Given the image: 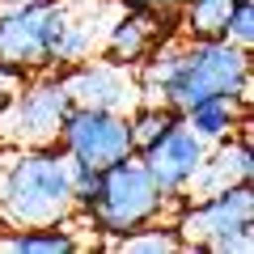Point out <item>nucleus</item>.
Wrapping results in <instances>:
<instances>
[{
    "instance_id": "1",
    "label": "nucleus",
    "mask_w": 254,
    "mask_h": 254,
    "mask_svg": "<svg viewBox=\"0 0 254 254\" xmlns=\"http://www.w3.org/2000/svg\"><path fill=\"white\" fill-rule=\"evenodd\" d=\"M140 102L187 110L203 98H237L250 106V51L229 38H165L136 64Z\"/></svg>"
},
{
    "instance_id": "2",
    "label": "nucleus",
    "mask_w": 254,
    "mask_h": 254,
    "mask_svg": "<svg viewBox=\"0 0 254 254\" xmlns=\"http://www.w3.org/2000/svg\"><path fill=\"white\" fill-rule=\"evenodd\" d=\"M72 216L76 195L60 144H0V220L4 225H68Z\"/></svg>"
},
{
    "instance_id": "3",
    "label": "nucleus",
    "mask_w": 254,
    "mask_h": 254,
    "mask_svg": "<svg viewBox=\"0 0 254 254\" xmlns=\"http://www.w3.org/2000/svg\"><path fill=\"white\" fill-rule=\"evenodd\" d=\"M170 203L174 199L153 182L148 165L131 153V157H119L115 165L102 170L98 195H93V203L81 216L89 220L93 233L119 242V237H127V233H136V229L153 225V220H161Z\"/></svg>"
},
{
    "instance_id": "4",
    "label": "nucleus",
    "mask_w": 254,
    "mask_h": 254,
    "mask_svg": "<svg viewBox=\"0 0 254 254\" xmlns=\"http://www.w3.org/2000/svg\"><path fill=\"white\" fill-rule=\"evenodd\" d=\"M187 250L208 254H250L254 250V187L233 182L203 199H187L174 220Z\"/></svg>"
},
{
    "instance_id": "5",
    "label": "nucleus",
    "mask_w": 254,
    "mask_h": 254,
    "mask_svg": "<svg viewBox=\"0 0 254 254\" xmlns=\"http://www.w3.org/2000/svg\"><path fill=\"white\" fill-rule=\"evenodd\" d=\"M68 0H30V4H0V64L47 72L60 64V43L68 30Z\"/></svg>"
},
{
    "instance_id": "6",
    "label": "nucleus",
    "mask_w": 254,
    "mask_h": 254,
    "mask_svg": "<svg viewBox=\"0 0 254 254\" xmlns=\"http://www.w3.org/2000/svg\"><path fill=\"white\" fill-rule=\"evenodd\" d=\"M68 106L72 98L55 68L30 72V81L0 106V144H55Z\"/></svg>"
},
{
    "instance_id": "7",
    "label": "nucleus",
    "mask_w": 254,
    "mask_h": 254,
    "mask_svg": "<svg viewBox=\"0 0 254 254\" xmlns=\"http://www.w3.org/2000/svg\"><path fill=\"white\" fill-rule=\"evenodd\" d=\"M64 157L72 161H85L93 170H106L119 157H131V127H127V115L119 110H98V106H68L60 123V136H55Z\"/></svg>"
},
{
    "instance_id": "8",
    "label": "nucleus",
    "mask_w": 254,
    "mask_h": 254,
    "mask_svg": "<svg viewBox=\"0 0 254 254\" xmlns=\"http://www.w3.org/2000/svg\"><path fill=\"white\" fill-rule=\"evenodd\" d=\"M60 81L72 98V106H98V110H127L140 106V76L131 64H119V60H102V55H85L76 64H64L60 68Z\"/></svg>"
},
{
    "instance_id": "9",
    "label": "nucleus",
    "mask_w": 254,
    "mask_h": 254,
    "mask_svg": "<svg viewBox=\"0 0 254 254\" xmlns=\"http://www.w3.org/2000/svg\"><path fill=\"white\" fill-rule=\"evenodd\" d=\"M136 157L148 165L153 182L170 195V199H182L187 187H190V178L199 174L203 157H208V140H199L187 123H174L170 131H161V136L148 148H140Z\"/></svg>"
},
{
    "instance_id": "10",
    "label": "nucleus",
    "mask_w": 254,
    "mask_h": 254,
    "mask_svg": "<svg viewBox=\"0 0 254 254\" xmlns=\"http://www.w3.org/2000/svg\"><path fill=\"white\" fill-rule=\"evenodd\" d=\"M161 17L165 13L157 9H140V4H127L123 13H115L106 26V38H102V51L119 64H131L136 68L153 47H161L165 38H178V26L161 30Z\"/></svg>"
},
{
    "instance_id": "11",
    "label": "nucleus",
    "mask_w": 254,
    "mask_h": 254,
    "mask_svg": "<svg viewBox=\"0 0 254 254\" xmlns=\"http://www.w3.org/2000/svg\"><path fill=\"white\" fill-rule=\"evenodd\" d=\"M242 119H246V106L237 98H203V102H195V106L182 110V123H187L199 140H208V144L229 140Z\"/></svg>"
},
{
    "instance_id": "12",
    "label": "nucleus",
    "mask_w": 254,
    "mask_h": 254,
    "mask_svg": "<svg viewBox=\"0 0 254 254\" xmlns=\"http://www.w3.org/2000/svg\"><path fill=\"white\" fill-rule=\"evenodd\" d=\"M68 254V250H81L72 233L64 225H30V229H17V225H4L0 229V254Z\"/></svg>"
},
{
    "instance_id": "13",
    "label": "nucleus",
    "mask_w": 254,
    "mask_h": 254,
    "mask_svg": "<svg viewBox=\"0 0 254 254\" xmlns=\"http://www.w3.org/2000/svg\"><path fill=\"white\" fill-rule=\"evenodd\" d=\"M237 0H187L178 9V38H225V21Z\"/></svg>"
},
{
    "instance_id": "14",
    "label": "nucleus",
    "mask_w": 254,
    "mask_h": 254,
    "mask_svg": "<svg viewBox=\"0 0 254 254\" xmlns=\"http://www.w3.org/2000/svg\"><path fill=\"white\" fill-rule=\"evenodd\" d=\"M174 123H182V110L161 106V102H140L136 110H127V127H131V148H148L161 131H170Z\"/></svg>"
},
{
    "instance_id": "15",
    "label": "nucleus",
    "mask_w": 254,
    "mask_h": 254,
    "mask_svg": "<svg viewBox=\"0 0 254 254\" xmlns=\"http://www.w3.org/2000/svg\"><path fill=\"white\" fill-rule=\"evenodd\" d=\"M119 250H131V254H161V250H187L182 246V237H178V229H157V220L153 225H144V229H136V233H127V237H119Z\"/></svg>"
},
{
    "instance_id": "16",
    "label": "nucleus",
    "mask_w": 254,
    "mask_h": 254,
    "mask_svg": "<svg viewBox=\"0 0 254 254\" xmlns=\"http://www.w3.org/2000/svg\"><path fill=\"white\" fill-rule=\"evenodd\" d=\"M225 38L233 47H242V51L254 47V4L250 0H237L233 4V13H229V21H225Z\"/></svg>"
},
{
    "instance_id": "17",
    "label": "nucleus",
    "mask_w": 254,
    "mask_h": 254,
    "mask_svg": "<svg viewBox=\"0 0 254 254\" xmlns=\"http://www.w3.org/2000/svg\"><path fill=\"white\" fill-rule=\"evenodd\" d=\"M68 174H72L76 216H81V212L93 203V195H98V178H102V170H93V165H85V161H72V157H68Z\"/></svg>"
},
{
    "instance_id": "18",
    "label": "nucleus",
    "mask_w": 254,
    "mask_h": 254,
    "mask_svg": "<svg viewBox=\"0 0 254 254\" xmlns=\"http://www.w3.org/2000/svg\"><path fill=\"white\" fill-rule=\"evenodd\" d=\"M30 81V72L26 68H13V64H0V106L13 98V93L21 89V85Z\"/></svg>"
},
{
    "instance_id": "19",
    "label": "nucleus",
    "mask_w": 254,
    "mask_h": 254,
    "mask_svg": "<svg viewBox=\"0 0 254 254\" xmlns=\"http://www.w3.org/2000/svg\"><path fill=\"white\" fill-rule=\"evenodd\" d=\"M123 4H140V9H157V13H178L187 0H123Z\"/></svg>"
},
{
    "instance_id": "20",
    "label": "nucleus",
    "mask_w": 254,
    "mask_h": 254,
    "mask_svg": "<svg viewBox=\"0 0 254 254\" xmlns=\"http://www.w3.org/2000/svg\"><path fill=\"white\" fill-rule=\"evenodd\" d=\"M0 4H30V0H0Z\"/></svg>"
},
{
    "instance_id": "21",
    "label": "nucleus",
    "mask_w": 254,
    "mask_h": 254,
    "mask_svg": "<svg viewBox=\"0 0 254 254\" xmlns=\"http://www.w3.org/2000/svg\"><path fill=\"white\" fill-rule=\"evenodd\" d=\"M0 229H4V220H0Z\"/></svg>"
}]
</instances>
